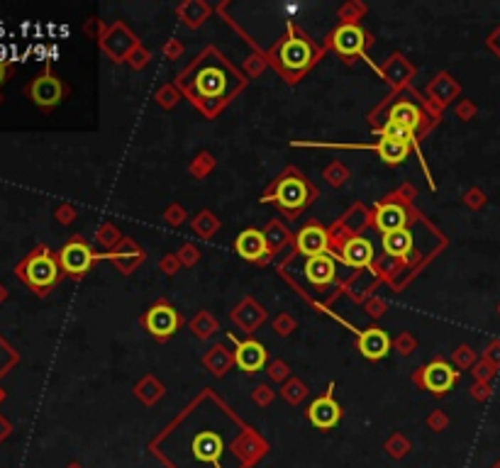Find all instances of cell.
Instances as JSON below:
<instances>
[{"instance_id": "obj_1", "label": "cell", "mask_w": 500, "mask_h": 468, "mask_svg": "<svg viewBox=\"0 0 500 468\" xmlns=\"http://www.w3.org/2000/svg\"><path fill=\"white\" fill-rule=\"evenodd\" d=\"M20 276L25 278L32 290L44 293V290L52 288L56 283V278H59V266H56L54 256L49 254L47 249H42V251H35V254L25 261V266L20 268Z\"/></svg>"}, {"instance_id": "obj_2", "label": "cell", "mask_w": 500, "mask_h": 468, "mask_svg": "<svg viewBox=\"0 0 500 468\" xmlns=\"http://www.w3.org/2000/svg\"><path fill=\"white\" fill-rule=\"evenodd\" d=\"M276 59H278V64H281L283 71L300 73L312 64V59H315V49H312V44L308 42V39L291 34V37L283 39L281 47L276 49Z\"/></svg>"}, {"instance_id": "obj_3", "label": "cell", "mask_w": 500, "mask_h": 468, "mask_svg": "<svg viewBox=\"0 0 500 468\" xmlns=\"http://www.w3.org/2000/svg\"><path fill=\"white\" fill-rule=\"evenodd\" d=\"M271 198H274L283 210H288V213H298V210H303L305 205H308L310 191L303 179H298V176H286V179H281L276 184L274 196Z\"/></svg>"}, {"instance_id": "obj_4", "label": "cell", "mask_w": 500, "mask_h": 468, "mask_svg": "<svg viewBox=\"0 0 500 468\" xmlns=\"http://www.w3.org/2000/svg\"><path fill=\"white\" fill-rule=\"evenodd\" d=\"M93 259H95L93 249L86 242H78V239H73V242H69L59 251V266L69 276H83L93 266Z\"/></svg>"}, {"instance_id": "obj_5", "label": "cell", "mask_w": 500, "mask_h": 468, "mask_svg": "<svg viewBox=\"0 0 500 468\" xmlns=\"http://www.w3.org/2000/svg\"><path fill=\"white\" fill-rule=\"evenodd\" d=\"M144 327H147V332L151 336H156V339H166V336H171L176 329L181 327V317L174 307L159 302V305H154L144 315Z\"/></svg>"}, {"instance_id": "obj_6", "label": "cell", "mask_w": 500, "mask_h": 468, "mask_svg": "<svg viewBox=\"0 0 500 468\" xmlns=\"http://www.w3.org/2000/svg\"><path fill=\"white\" fill-rule=\"evenodd\" d=\"M457 381H459V371L447 361H432L422 368V383L435 395L452 390Z\"/></svg>"}, {"instance_id": "obj_7", "label": "cell", "mask_w": 500, "mask_h": 468, "mask_svg": "<svg viewBox=\"0 0 500 468\" xmlns=\"http://www.w3.org/2000/svg\"><path fill=\"white\" fill-rule=\"evenodd\" d=\"M193 88L201 98H223L227 93V71L223 66H206L196 73Z\"/></svg>"}, {"instance_id": "obj_8", "label": "cell", "mask_w": 500, "mask_h": 468, "mask_svg": "<svg viewBox=\"0 0 500 468\" xmlns=\"http://www.w3.org/2000/svg\"><path fill=\"white\" fill-rule=\"evenodd\" d=\"M295 249L298 254H303L305 259H315V256H325L329 249V234L325 227L320 225H308L298 232L295 237Z\"/></svg>"}, {"instance_id": "obj_9", "label": "cell", "mask_w": 500, "mask_h": 468, "mask_svg": "<svg viewBox=\"0 0 500 468\" xmlns=\"http://www.w3.org/2000/svg\"><path fill=\"white\" fill-rule=\"evenodd\" d=\"M363 44H366V34H363L361 27L354 25V22H344V25H339L332 34V47L342 56L361 54Z\"/></svg>"}, {"instance_id": "obj_10", "label": "cell", "mask_w": 500, "mask_h": 468, "mask_svg": "<svg viewBox=\"0 0 500 468\" xmlns=\"http://www.w3.org/2000/svg\"><path fill=\"white\" fill-rule=\"evenodd\" d=\"M339 418H342V408H339L332 395L317 398L308 408V420L317 430H332V427L339 425Z\"/></svg>"}, {"instance_id": "obj_11", "label": "cell", "mask_w": 500, "mask_h": 468, "mask_svg": "<svg viewBox=\"0 0 500 468\" xmlns=\"http://www.w3.org/2000/svg\"><path fill=\"white\" fill-rule=\"evenodd\" d=\"M30 98L35 100L39 107H54L64 98V85H61L59 78H54L52 73H44V76L32 81Z\"/></svg>"}, {"instance_id": "obj_12", "label": "cell", "mask_w": 500, "mask_h": 468, "mask_svg": "<svg viewBox=\"0 0 500 468\" xmlns=\"http://www.w3.org/2000/svg\"><path fill=\"white\" fill-rule=\"evenodd\" d=\"M235 341V363L240 366L244 373H257L266 366V349L264 344L254 339H247V341Z\"/></svg>"}, {"instance_id": "obj_13", "label": "cell", "mask_w": 500, "mask_h": 468, "mask_svg": "<svg viewBox=\"0 0 500 468\" xmlns=\"http://www.w3.org/2000/svg\"><path fill=\"white\" fill-rule=\"evenodd\" d=\"M373 225H376V230L383 234L403 232L408 225L405 208L398 203H381L376 208V213H373Z\"/></svg>"}, {"instance_id": "obj_14", "label": "cell", "mask_w": 500, "mask_h": 468, "mask_svg": "<svg viewBox=\"0 0 500 468\" xmlns=\"http://www.w3.org/2000/svg\"><path fill=\"white\" fill-rule=\"evenodd\" d=\"M235 249L244 261H261L269 251V242L261 230H244L237 234Z\"/></svg>"}, {"instance_id": "obj_15", "label": "cell", "mask_w": 500, "mask_h": 468, "mask_svg": "<svg viewBox=\"0 0 500 468\" xmlns=\"http://www.w3.org/2000/svg\"><path fill=\"white\" fill-rule=\"evenodd\" d=\"M359 351L363 358H368V361H378V358L388 356V351H390L388 334L378 327L363 329V332H359Z\"/></svg>"}, {"instance_id": "obj_16", "label": "cell", "mask_w": 500, "mask_h": 468, "mask_svg": "<svg viewBox=\"0 0 500 468\" xmlns=\"http://www.w3.org/2000/svg\"><path fill=\"white\" fill-rule=\"evenodd\" d=\"M342 259L346 266L351 268H366L371 266L373 261V244L363 237H354V239H346L344 247H342Z\"/></svg>"}, {"instance_id": "obj_17", "label": "cell", "mask_w": 500, "mask_h": 468, "mask_svg": "<svg viewBox=\"0 0 500 468\" xmlns=\"http://www.w3.org/2000/svg\"><path fill=\"white\" fill-rule=\"evenodd\" d=\"M305 278L312 285H329L337 278V264L332 256H315V259L305 261Z\"/></svg>"}, {"instance_id": "obj_18", "label": "cell", "mask_w": 500, "mask_h": 468, "mask_svg": "<svg viewBox=\"0 0 500 468\" xmlns=\"http://www.w3.org/2000/svg\"><path fill=\"white\" fill-rule=\"evenodd\" d=\"M388 122L400 124V127L410 129V132H417V127L422 124V112L413 102H395L388 112Z\"/></svg>"}, {"instance_id": "obj_19", "label": "cell", "mask_w": 500, "mask_h": 468, "mask_svg": "<svg viewBox=\"0 0 500 468\" xmlns=\"http://www.w3.org/2000/svg\"><path fill=\"white\" fill-rule=\"evenodd\" d=\"M376 151H378L381 161L395 166V164H403L408 159V154H410V144H403V142H393V139H381L376 144Z\"/></svg>"}, {"instance_id": "obj_20", "label": "cell", "mask_w": 500, "mask_h": 468, "mask_svg": "<svg viewBox=\"0 0 500 468\" xmlns=\"http://www.w3.org/2000/svg\"><path fill=\"white\" fill-rule=\"evenodd\" d=\"M383 249H385V254L403 259V256H408L413 251V234L408 230L393 232V234H383Z\"/></svg>"}, {"instance_id": "obj_21", "label": "cell", "mask_w": 500, "mask_h": 468, "mask_svg": "<svg viewBox=\"0 0 500 468\" xmlns=\"http://www.w3.org/2000/svg\"><path fill=\"white\" fill-rule=\"evenodd\" d=\"M196 449H198V456H201V459L215 461V464H218L220 454H223V444H220V439L218 437H210V435L198 437Z\"/></svg>"}, {"instance_id": "obj_22", "label": "cell", "mask_w": 500, "mask_h": 468, "mask_svg": "<svg viewBox=\"0 0 500 468\" xmlns=\"http://www.w3.org/2000/svg\"><path fill=\"white\" fill-rule=\"evenodd\" d=\"M378 134H381V139H393V142H403V144H413V137H415V132L393 122H385V127L381 129Z\"/></svg>"}, {"instance_id": "obj_23", "label": "cell", "mask_w": 500, "mask_h": 468, "mask_svg": "<svg viewBox=\"0 0 500 468\" xmlns=\"http://www.w3.org/2000/svg\"><path fill=\"white\" fill-rule=\"evenodd\" d=\"M3 78H5V64L0 61V81H3Z\"/></svg>"}]
</instances>
